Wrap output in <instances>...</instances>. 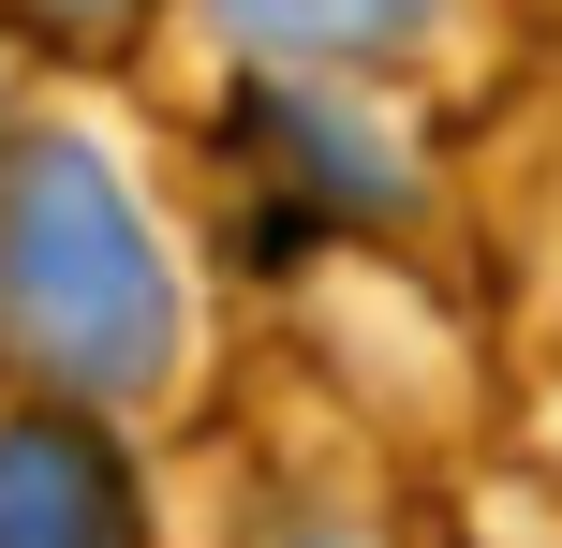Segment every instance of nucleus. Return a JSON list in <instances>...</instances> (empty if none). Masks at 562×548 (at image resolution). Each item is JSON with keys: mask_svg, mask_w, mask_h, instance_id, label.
Returning <instances> with one entry per match:
<instances>
[{"mask_svg": "<svg viewBox=\"0 0 562 548\" xmlns=\"http://www.w3.org/2000/svg\"><path fill=\"white\" fill-rule=\"evenodd\" d=\"M0 548H134V490L75 415H0Z\"/></svg>", "mask_w": 562, "mask_h": 548, "instance_id": "nucleus-2", "label": "nucleus"}, {"mask_svg": "<svg viewBox=\"0 0 562 548\" xmlns=\"http://www.w3.org/2000/svg\"><path fill=\"white\" fill-rule=\"evenodd\" d=\"M296 548H340V534H296Z\"/></svg>", "mask_w": 562, "mask_h": 548, "instance_id": "nucleus-6", "label": "nucleus"}, {"mask_svg": "<svg viewBox=\"0 0 562 548\" xmlns=\"http://www.w3.org/2000/svg\"><path fill=\"white\" fill-rule=\"evenodd\" d=\"M252 119H267V148H281V164H296V178H311V193H340V208H400V164H385V148L356 134V119L296 104V89H267Z\"/></svg>", "mask_w": 562, "mask_h": 548, "instance_id": "nucleus-4", "label": "nucleus"}, {"mask_svg": "<svg viewBox=\"0 0 562 548\" xmlns=\"http://www.w3.org/2000/svg\"><path fill=\"white\" fill-rule=\"evenodd\" d=\"M0 342L59 401H164L178 371V267L89 134L0 148Z\"/></svg>", "mask_w": 562, "mask_h": 548, "instance_id": "nucleus-1", "label": "nucleus"}, {"mask_svg": "<svg viewBox=\"0 0 562 548\" xmlns=\"http://www.w3.org/2000/svg\"><path fill=\"white\" fill-rule=\"evenodd\" d=\"M30 15H59V30H134V0H30Z\"/></svg>", "mask_w": 562, "mask_h": 548, "instance_id": "nucleus-5", "label": "nucleus"}, {"mask_svg": "<svg viewBox=\"0 0 562 548\" xmlns=\"http://www.w3.org/2000/svg\"><path fill=\"white\" fill-rule=\"evenodd\" d=\"M207 30H223L237 59H385L429 30V0H207Z\"/></svg>", "mask_w": 562, "mask_h": 548, "instance_id": "nucleus-3", "label": "nucleus"}]
</instances>
